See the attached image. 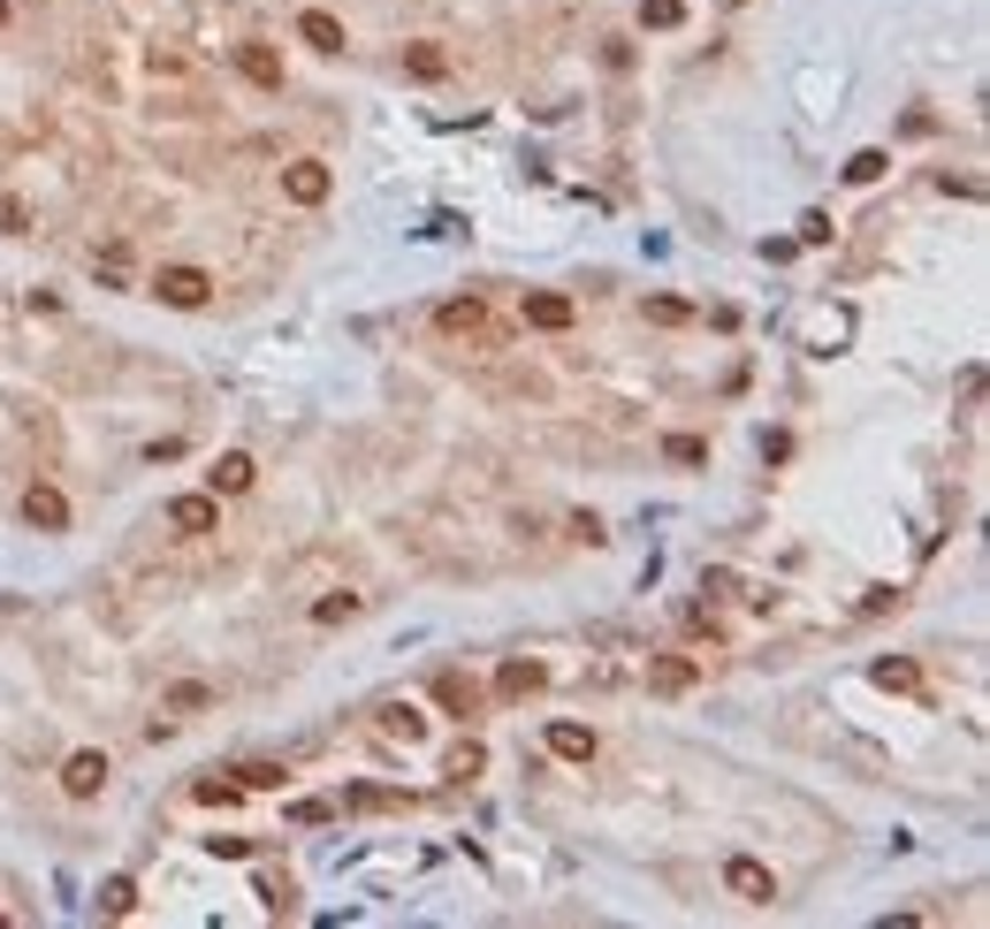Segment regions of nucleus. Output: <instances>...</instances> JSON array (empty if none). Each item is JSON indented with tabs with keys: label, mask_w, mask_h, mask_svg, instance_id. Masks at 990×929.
<instances>
[{
	"label": "nucleus",
	"mask_w": 990,
	"mask_h": 929,
	"mask_svg": "<svg viewBox=\"0 0 990 929\" xmlns=\"http://www.w3.org/2000/svg\"><path fill=\"white\" fill-rule=\"evenodd\" d=\"M329 815H335V800H290V823H306V830L329 823Z\"/></svg>",
	"instance_id": "obj_29"
},
{
	"label": "nucleus",
	"mask_w": 990,
	"mask_h": 929,
	"mask_svg": "<svg viewBox=\"0 0 990 929\" xmlns=\"http://www.w3.org/2000/svg\"><path fill=\"white\" fill-rule=\"evenodd\" d=\"M0 237H31V206L23 198H0Z\"/></svg>",
	"instance_id": "obj_27"
},
{
	"label": "nucleus",
	"mask_w": 990,
	"mask_h": 929,
	"mask_svg": "<svg viewBox=\"0 0 990 929\" xmlns=\"http://www.w3.org/2000/svg\"><path fill=\"white\" fill-rule=\"evenodd\" d=\"M329 191H335L329 160H290V168H283V198H290V206H321Z\"/></svg>",
	"instance_id": "obj_5"
},
{
	"label": "nucleus",
	"mask_w": 990,
	"mask_h": 929,
	"mask_svg": "<svg viewBox=\"0 0 990 929\" xmlns=\"http://www.w3.org/2000/svg\"><path fill=\"white\" fill-rule=\"evenodd\" d=\"M648 686H656V693H686V686H693V663H686V655H656V663H648Z\"/></svg>",
	"instance_id": "obj_15"
},
{
	"label": "nucleus",
	"mask_w": 990,
	"mask_h": 929,
	"mask_svg": "<svg viewBox=\"0 0 990 929\" xmlns=\"http://www.w3.org/2000/svg\"><path fill=\"white\" fill-rule=\"evenodd\" d=\"M237 792H244L237 777H198V784H191V800H198V807H229Z\"/></svg>",
	"instance_id": "obj_21"
},
{
	"label": "nucleus",
	"mask_w": 990,
	"mask_h": 929,
	"mask_svg": "<svg viewBox=\"0 0 990 929\" xmlns=\"http://www.w3.org/2000/svg\"><path fill=\"white\" fill-rule=\"evenodd\" d=\"M541 686H549L541 663H503V670H495V693H503V701H526V693H541Z\"/></svg>",
	"instance_id": "obj_13"
},
{
	"label": "nucleus",
	"mask_w": 990,
	"mask_h": 929,
	"mask_svg": "<svg viewBox=\"0 0 990 929\" xmlns=\"http://www.w3.org/2000/svg\"><path fill=\"white\" fill-rule=\"evenodd\" d=\"M130 907H138V884L130 876H107L100 884V915H130Z\"/></svg>",
	"instance_id": "obj_22"
},
{
	"label": "nucleus",
	"mask_w": 990,
	"mask_h": 929,
	"mask_svg": "<svg viewBox=\"0 0 990 929\" xmlns=\"http://www.w3.org/2000/svg\"><path fill=\"white\" fill-rule=\"evenodd\" d=\"M229 777H237L244 792H275V784H283L290 770H283V762H244V770H229Z\"/></svg>",
	"instance_id": "obj_23"
},
{
	"label": "nucleus",
	"mask_w": 990,
	"mask_h": 929,
	"mask_svg": "<svg viewBox=\"0 0 990 929\" xmlns=\"http://www.w3.org/2000/svg\"><path fill=\"white\" fill-rule=\"evenodd\" d=\"M481 762H488L481 739H458V747H450V777H481Z\"/></svg>",
	"instance_id": "obj_26"
},
{
	"label": "nucleus",
	"mask_w": 990,
	"mask_h": 929,
	"mask_svg": "<svg viewBox=\"0 0 990 929\" xmlns=\"http://www.w3.org/2000/svg\"><path fill=\"white\" fill-rule=\"evenodd\" d=\"M724 884H732L747 907H770V899H778V876H770L755 853H732V861H724Z\"/></svg>",
	"instance_id": "obj_4"
},
{
	"label": "nucleus",
	"mask_w": 990,
	"mask_h": 929,
	"mask_svg": "<svg viewBox=\"0 0 990 929\" xmlns=\"http://www.w3.org/2000/svg\"><path fill=\"white\" fill-rule=\"evenodd\" d=\"M206 853H214V861H244V853H252V838H206Z\"/></svg>",
	"instance_id": "obj_31"
},
{
	"label": "nucleus",
	"mask_w": 990,
	"mask_h": 929,
	"mask_svg": "<svg viewBox=\"0 0 990 929\" xmlns=\"http://www.w3.org/2000/svg\"><path fill=\"white\" fill-rule=\"evenodd\" d=\"M237 69H244L260 92H283V54H275L267 38H244V46H237Z\"/></svg>",
	"instance_id": "obj_6"
},
{
	"label": "nucleus",
	"mask_w": 990,
	"mask_h": 929,
	"mask_svg": "<svg viewBox=\"0 0 990 929\" xmlns=\"http://www.w3.org/2000/svg\"><path fill=\"white\" fill-rule=\"evenodd\" d=\"M435 701H442L450 716H481V686H473L465 670H442V678H435Z\"/></svg>",
	"instance_id": "obj_12"
},
{
	"label": "nucleus",
	"mask_w": 990,
	"mask_h": 929,
	"mask_svg": "<svg viewBox=\"0 0 990 929\" xmlns=\"http://www.w3.org/2000/svg\"><path fill=\"white\" fill-rule=\"evenodd\" d=\"M23 526L61 534V526H69V495H61L54 480H31V488H23Z\"/></svg>",
	"instance_id": "obj_3"
},
{
	"label": "nucleus",
	"mask_w": 990,
	"mask_h": 929,
	"mask_svg": "<svg viewBox=\"0 0 990 929\" xmlns=\"http://www.w3.org/2000/svg\"><path fill=\"white\" fill-rule=\"evenodd\" d=\"M579 320V306L564 298V290H526V328H549V335H564Z\"/></svg>",
	"instance_id": "obj_8"
},
{
	"label": "nucleus",
	"mask_w": 990,
	"mask_h": 929,
	"mask_svg": "<svg viewBox=\"0 0 990 929\" xmlns=\"http://www.w3.org/2000/svg\"><path fill=\"white\" fill-rule=\"evenodd\" d=\"M260 480V464L244 458V450H229V458H214V472H206V495H244Z\"/></svg>",
	"instance_id": "obj_9"
},
{
	"label": "nucleus",
	"mask_w": 990,
	"mask_h": 929,
	"mask_svg": "<svg viewBox=\"0 0 990 929\" xmlns=\"http://www.w3.org/2000/svg\"><path fill=\"white\" fill-rule=\"evenodd\" d=\"M663 464H678V472L709 464V435H663Z\"/></svg>",
	"instance_id": "obj_16"
},
{
	"label": "nucleus",
	"mask_w": 990,
	"mask_h": 929,
	"mask_svg": "<svg viewBox=\"0 0 990 929\" xmlns=\"http://www.w3.org/2000/svg\"><path fill=\"white\" fill-rule=\"evenodd\" d=\"M153 298L175 306V312H198L214 298V275H206V267H161V275H153Z\"/></svg>",
	"instance_id": "obj_1"
},
{
	"label": "nucleus",
	"mask_w": 990,
	"mask_h": 929,
	"mask_svg": "<svg viewBox=\"0 0 990 929\" xmlns=\"http://www.w3.org/2000/svg\"><path fill=\"white\" fill-rule=\"evenodd\" d=\"M549 755L556 762H595V732L587 724H549Z\"/></svg>",
	"instance_id": "obj_14"
},
{
	"label": "nucleus",
	"mask_w": 990,
	"mask_h": 929,
	"mask_svg": "<svg viewBox=\"0 0 990 929\" xmlns=\"http://www.w3.org/2000/svg\"><path fill=\"white\" fill-rule=\"evenodd\" d=\"M648 320H663V328H686V320H693V306H678V298H648Z\"/></svg>",
	"instance_id": "obj_28"
},
{
	"label": "nucleus",
	"mask_w": 990,
	"mask_h": 929,
	"mask_svg": "<svg viewBox=\"0 0 990 929\" xmlns=\"http://www.w3.org/2000/svg\"><path fill=\"white\" fill-rule=\"evenodd\" d=\"M343 618H358V595H321L313 603V624H343Z\"/></svg>",
	"instance_id": "obj_25"
},
{
	"label": "nucleus",
	"mask_w": 990,
	"mask_h": 929,
	"mask_svg": "<svg viewBox=\"0 0 990 929\" xmlns=\"http://www.w3.org/2000/svg\"><path fill=\"white\" fill-rule=\"evenodd\" d=\"M168 526L175 534H214L221 526V495H175L168 503Z\"/></svg>",
	"instance_id": "obj_7"
},
{
	"label": "nucleus",
	"mask_w": 990,
	"mask_h": 929,
	"mask_svg": "<svg viewBox=\"0 0 990 929\" xmlns=\"http://www.w3.org/2000/svg\"><path fill=\"white\" fill-rule=\"evenodd\" d=\"M876 686H891V693H914V686H922V670H914V663H899V655H884V663H876Z\"/></svg>",
	"instance_id": "obj_20"
},
{
	"label": "nucleus",
	"mask_w": 990,
	"mask_h": 929,
	"mask_svg": "<svg viewBox=\"0 0 990 929\" xmlns=\"http://www.w3.org/2000/svg\"><path fill=\"white\" fill-rule=\"evenodd\" d=\"M381 732H389V739H419V732H427V716H419L412 701H389V709H381Z\"/></svg>",
	"instance_id": "obj_19"
},
{
	"label": "nucleus",
	"mask_w": 990,
	"mask_h": 929,
	"mask_svg": "<svg viewBox=\"0 0 990 929\" xmlns=\"http://www.w3.org/2000/svg\"><path fill=\"white\" fill-rule=\"evenodd\" d=\"M641 23L648 31H678L686 23V0H641Z\"/></svg>",
	"instance_id": "obj_24"
},
{
	"label": "nucleus",
	"mask_w": 990,
	"mask_h": 929,
	"mask_svg": "<svg viewBox=\"0 0 990 929\" xmlns=\"http://www.w3.org/2000/svg\"><path fill=\"white\" fill-rule=\"evenodd\" d=\"M884 175V153H853L845 160V183H876Z\"/></svg>",
	"instance_id": "obj_30"
},
{
	"label": "nucleus",
	"mask_w": 990,
	"mask_h": 929,
	"mask_svg": "<svg viewBox=\"0 0 990 929\" xmlns=\"http://www.w3.org/2000/svg\"><path fill=\"white\" fill-rule=\"evenodd\" d=\"M168 716H198V709H214V686H198V678H183V686H168V701H161Z\"/></svg>",
	"instance_id": "obj_17"
},
{
	"label": "nucleus",
	"mask_w": 990,
	"mask_h": 929,
	"mask_svg": "<svg viewBox=\"0 0 990 929\" xmlns=\"http://www.w3.org/2000/svg\"><path fill=\"white\" fill-rule=\"evenodd\" d=\"M0 23H8V0H0Z\"/></svg>",
	"instance_id": "obj_33"
},
{
	"label": "nucleus",
	"mask_w": 990,
	"mask_h": 929,
	"mask_svg": "<svg viewBox=\"0 0 990 929\" xmlns=\"http://www.w3.org/2000/svg\"><path fill=\"white\" fill-rule=\"evenodd\" d=\"M435 328H442V335H473V328H481V298H450V306L435 312Z\"/></svg>",
	"instance_id": "obj_18"
},
{
	"label": "nucleus",
	"mask_w": 990,
	"mask_h": 929,
	"mask_svg": "<svg viewBox=\"0 0 990 929\" xmlns=\"http://www.w3.org/2000/svg\"><path fill=\"white\" fill-rule=\"evenodd\" d=\"M298 38H306L313 54H343V46H350V38H343V23H335L329 8H306V15H298Z\"/></svg>",
	"instance_id": "obj_10"
},
{
	"label": "nucleus",
	"mask_w": 990,
	"mask_h": 929,
	"mask_svg": "<svg viewBox=\"0 0 990 929\" xmlns=\"http://www.w3.org/2000/svg\"><path fill=\"white\" fill-rule=\"evenodd\" d=\"M107 755H100V747H77V755H69V762H61V792H69V800H100V792H107Z\"/></svg>",
	"instance_id": "obj_2"
},
{
	"label": "nucleus",
	"mask_w": 990,
	"mask_h": 929,
	"mask_svg": "<svg viewBox=\"0 0 990 929\" xmlns=\"http://www.w3.org/2000/svg\"><path fill=\"white\" fill-rule=\"evenodd\" d=\"M404 77H419V84H442V77H450V54H442L435 38H412V46H404Z\"/></svg>",
	"instance_id": "obj_11"
},
{
	"label": "nucleus",
	"mask_w": 990,
	"mask_h": 929,
	"mask_svg": "<svg viewBox=\"0 0 990 929\" xmlns=\"http://www.w3.org/2000/svg\"><path fill=\"white\" fill-rule=\"evenodd\" d=\"M801 244H830V214H808V221H801Z\"/></svg>",
	"instance_id": "obj_32"
}]
</instances>
